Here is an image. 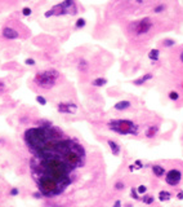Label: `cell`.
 Listing matches in <instances>:
<instances>
[{"label":"cell","instance_id":"ba28073f","mask_svg":"<svg viewBox=\"0 0 183 207\" xmlns=\"http://www.w3.org/2000/svg\"><path fill=\"white\" fill-rule=\"evenodd\" d=\"M3 36L5 39H17L18 38V31H16L12 27H5L3 30Z\"/></svg>","mask_w":183,"mask_h":207},{"label":"cell","instance_id":"d4e9b609","mask_svg":"<svg viewBox=\"0 0 183 207\" xmlns=\"http://www.w3.org/2000/svg\"><path fill=\"white\" fill-rule=\"evenodd\" d=\"M164 9H165V5H164V4H160V5H158V7L155 8L154 12L155 13H160V12H163Z\"/></svg>","mask_w":183,"mask_h":207},{"label":"cell","instance_id":"9c48e42d","mask_svg":"<svg viewBox=\"0 0 183 207\" xmlns=\"http://www.w3.org/2000/svg\"><path fill=\"white\" fill-rule=\"evenodd\" d=\"M107 144H108V146H110V149H111V152H112V154H114V155H119L120 154V145L117 144V142L110 140Z\"/></svg>","mask_w":183,"mask_h":207},{"label":"cell","instance_id":"5bb4252c","mask_svg":"<svg viewBox=\"0 0 183 207\" xmlns=\"http://www.w3.org/2000/svg\"><path fill=\"white\" fill-rule=\"evenodd\" d=\"M170 197H172V194L166 192V190H161L159 193V199L160 201H168V199H170Z\"/></svg>","mask_w":183,"mask_h":207},{"label":"cell","instance_id":"3957f363","mask_svg":"<svg viewBox=\"0 0 183 207\" xmlns=\"http://www.w3.org/2000/svg\"><path fill=\"white\" fill-rule=\"evenodd\" d=\"M108 127L112 131H115L120 135H136L138 132L137 126L132 120L128 119H117V120H111L108 123Z\"/></svg>","mask_w":183,"mask_h":207},{"label":"cell","instance_id":"cb8c5ba5","mask_svg":"<svg viewBox=\"0 0 183 207\" xmlns=\"http://www.w3.org/2000/svg\"><path fill=\"white\" fill-rule=\"evenodd\" d=\"M36 101L40 104V105H45V104H46V100L43 96H36Z\"/></svg>","mask_w":183,"mask_h":207},{"label":"cell","instance_id":"ac0fdd59","mask_svg":"<svg viewBox=\"0 0 183 207\" xmlns=\"http://www.w3.org/2000/svg\"><path fill=\"white\" fill-rule=\"evenodd\" d=\"M143 203H146V205L154 203V197L152 196H143Z\"/></svg>","mask_w":183,"mask_h":207},{"label":"cell","instance_id":"1f68e13d","mask_svg":"<svg viewBox=\"0 0 183 207\" xmlns=\"http://www.w3.org/2000/svg\"><path fill=\"white\" fill-rule=\"evenodd\" d=\"M121 206V202L120 201H116L115 203H114V207H120Z\"/></svg>","mask_w":183,"mask_h":207},{"label":"cell","instance_id":"4dcf8cb0","mask_svg":"<svg viewBox=\"0 0 183 207\" xmlns=\"http://www.w3.org/2000/svg\"><path fill=\"white\" fill-rule=\"evenodd\" d=\"M41 196H43V194H41L40 192H36V193H34V197H35V198H40Z\"/></svg>","mask_w":183,"mask_h":207},{"label":"cell","instance_id":"7402d4cb","mask_svg":"<svg viewBox=\"0 0 183 207\" xmlns=\"http://www.w3.org/2000/svg\"><path fill=\"white\" fill-rule=\"evenodd\" d=\"M147 192V188L145 187V185H139L138 189H137V193L138 194H145Z\"/></svg>","mask_w":183,"mask_h":207},{"label":"cell","instance_id":"83f0119b","mask_svg":"<svg viewBox=\"0 0 183 207\" xmlns=\"http://www.w3.org/2000/svg\"><path fill=\"white\" fill-rule=\"evenodd\" d=\"M132 197L134 198V199H138V193H137V190H136V189H132Z\"/></svg>","mask_w":183,"mask_h":207},{"label":"cell","instance_id":"484cf974","mask_svg":"<svg viewBox=\"0 0 183 207\" xmlns=\"http://www.w3.org/2000/svg\"><path fill=\"white\" fill-rule=\"evenodd\" d=\"M115 189H117V190H121V189H124V184L120 183V181H119V183H116L115 184Z\"/></svg>","mask_w":183,"mask_h":207},{"label":"cell","instance_id":"ffe728a7","mask_svg":"<svg viewBox=\"0 0 183 207\" xmlns=\"http://www.w3.org/2000/svg\"><path fill=\"white\" fill-rule=\"evenodd\" d=\"M169 98H170V100H178V98H179V94H178L177 92H174V91H172V92H169Z\"/></svg>","mask_w":183,"mask_h":207},{"label":"cell","instance_id":"f1b7e54d","mask_svg":"<svg viewBox=\"0 0 183 207\" xmlns=\"http://www.w3.org/2000/svg\"><path fill=\"white\" fill-rule=\"evenodd\" d=\"M18 194V189L17 188H13L12 190H10V196H17Z\"/></svg>","mask_w":183,"mask_h":207},{"label":"cell","instance_id":"44dd1931","mask_svg":"<svg viewBox=\"0 0 183 207\" xmlns=\"http://www.w3.org/2000/svg\"><path fill=\"white\" fill-rule=\"evenodd\" d=\"M164 47H173L174 44H176V42L172 40V39H166V40H164Z\"/></svg>","mask_w":183,"mask_h":207},{"label":"cell","instance_id":"e575fe53","mask_svg":"<svg viewBox=\"0 0 183 207\" xmlns=\"http://www.w3.org/2000/svg\"><path fill=\"white\" fill-rule=\"evenodd\" d=\"M181 60H182V61H183V52H182V54H181Z\"/></svg>","mask_w":183,"mask_h":207},{"label":"cell","instance_id":"836d02e7","mask_svg":"<svg viewBox=\"0 0 183 207\" xmlns=\"http://www.w3.org/2000/svg\"><path fill=\"white\" fill-rule=\"evenodd\" d=\"M136 168H137V167H136V166H134V165H132V166H129V170H130V171L136 170Z\"/></svg>","mask_w":183,"mask_h":207},{"label":"cell","instance_id":"277c9868","mask_svg":"<svg viewBox=\"0 0 183 207\" xmlns=\"http://www.w3.org/2000/svg\"><path fill=\"white\" fill-rule=\"evenodd\" d=\"M58 76H59V73L57 70H46V71L39 73L35 76V83L44 89H50L52 87H54L56 80L58 79Z\"/></svg>","mask_w":183,"mask_h":207},{"label":"cell","instance_id":"5b68a950","mask_svg":"<svg viewBox=\"0 0 183 207\" xmlns=\"http://www.w3.org/2000/svg\"><path fill=\"white\" fill-rule=\"evenodd\" d=\"M130 27H132L134 34H137V35H142V34H147L151 30L152 22H151V20L148 18V17H146V18L139 20V21H137V22H134L132 26H130Z\"/></svg>","mask_w":183,"mask_h":207},{"label":"cell","instance_id":"e0dca14e","mask_svg":"<svg viewBox=\"0 0 183 207\" xmlns=\"http://www.w3.org/2000/svg\"><path fill=\"white\" fill-rule=\"evenodd\" d=\"M79 70H81L82 73H85L86 70H88V62L84 61V60H82V61H80L79 62Z\"/></svg>","mask_w":183,"mask_h":207},{"label":"cell","instance_id":"7c38bea8","mask_svg":"<svg viewBox=\"0 0 183 207\" xmlns=\"http://www.w3.org/2000/svg\"><path fill=\"white\" fill-rule=\"evenodd\" d=\"M152 171H154V174H155L156 176H163L164 172H165L164 167L160 166V165H154V166H152Z\"/></svg>","mask_w":183,"mask_h":207},{"label":"cell","instance_id":"8992f818","mask_svg":"<svg viewBox=\"0 0 183 207\" xmlns=\"http://www.w3.org/2000/svg\"><path fill=\"white\" fill-rule=\"evenodd\" d=\"M182 179V174H181V171H178V170H170L166 174V176H165V181L169 184V185H178L179 184V181Z\"/></svg>","mask_w":183,"mask_h":207},{"label":"cell","instance_id":"4fadbf2b","mask_svg":"<svg viewBox=\"0 0 183 207\" xmlns=\"http://www.w3.org/2000/svg\"><path fill=\"white\" fill-rule=\"evenodd\" d=\"M106 83H107V79H104V78H97V79L93 80L92 84H93L94 87H103Z\"/></svg>","mask_w":183,"mask_h":207},{"label":"cell","instance_id":"9a60e30c","mask_svg":"<svg viewBox=\"0 0 183 207\" xmlns=\"http://www.w3.org/2000/svg\"><path fill=\"white\" fill-rule=\"evenodd\" d=\"M159 54H160V52L158 49H152V51H150V53H148V58L152 60V61H158V60H159Z\"/></svg>","mask_w":183,"mask_h":207},{"label":"cell","instance_id":"d6a6232c","mask_svg":"<svg viewBox=\"0 0 183 207\" xmlns=\"http://www.w3.org/2000/svg\"><path fill=\"white\" fill-rule=\"evenodd\" d=\"M178 198H179V199H183V192L178 193Z\"/></svg>","mask_w":183,"mask_h":207},{"label":"cell","instance_id":"8fae6325","mask_svg":"<svg viewBox=\"0 0 183 207\" xmlns=\"http://www.w3.org/2000/svg\"><path fill=\"white\" fill-rule=\"evenodd\" d=\"M128 107H130V101H120L115 104V109L116 110H126Z\"/></svg>","mask_w":183,"mask_h":207},{"label":"cell","instance_id":"7a4b0ae2","mask_svg":"<svg viewBox=\"0 0 183 207\" xmlns=\"http://www.w3.org/2000/svg\"><path fill=\"white\" fill-rule=\"evenodd\" d=\"M61 135H62V132L53 126H41V127L27 129L25 132V141L27 144L28 149L32 153H36L39 149H41L50 140H53Z\"/></svg>","mask_w":183,"mask_h":207},{"label":"cell","instance_id":"f546056e","mask_svg":"<svg viewBox=\"0 0 183 207\" xmlns=\"http://www.w3.org/2000/svg\"><path fill=\"white\" fill-rule=\"evenodd\" d=\"M136 166H137V168H142V167H143L141 161H136Z\"/></svg>","mask_w":183,"mask_h":207},{"label":"cell","instance_id":"30bf717a","mask_svg":"<svg viewBox=\"0 0 183 207\" xmlns=\"http://www.w3.org/2000/svg\"><path fill=\"white\" fill-rule=\"evenodd\" d=\"M150 79H152V74H146V75H143V76H141L139 79H136L133 82V84H136V85H142L143 83H146L147 80H150Z\"/></svg>","mask_w":183,"mask_h":207},{"label":"cell","instance_id":"603a6c76","mask_svg":"<svg viewBox=\"0 0 183 207\" xmlns=\"http://www.w3.org/2000/svg\"><path fill=\"white\" fill-rule=\"evenodd\" d=\"M31 13H32V11L28 7H26V8H23V9H22V14H23V16H26V17H27V16H30V14H31Z\"/></svg>","mask_w":183,"mask_h":207},{"label":"cell","instance_id":"2e32d148","mask_svg":"<svg viewBox=\"0 0 183 207\" xmlns=\"http://www.w3.org/2000/svg\"><path fill=\"white\" fill-rule=\"evenodd\" d=\"M158 127H154V126H152V127H150L148 129H147V132H146V136L147 137H148V139H152V137H154L155 135H156V132H158Z\"/></svg>","mask_w":183,"mask_h":207},{"label":"cell","instance_id":"4316f807","mask_svg":"<svg viewBox=\"0 0 183 207\" xmlns=\"http://www.w3.org/2000/svg\"><path fill=\"white\" fill-rule=\"evenodd\" d=\"M25 63H26V65H30V66H32V65H35V61H34L32 58H27V60L25 61Z\"/></svg>","mask_w":183,"mask_h":207},{"label":"cell","instance_id":"6da1fadb","mask_svg":"<svg viewBox=\"0 0 183 207\" xmlns=\"http://www.w3.org/2000/svg\"><path fill=\"white\" fill-rule=\"evenodd\" d=\"M71 171L72 168L58 154H53L44 158H35L32 161L34 178H40V176L48 178L56 181L64 189L71 184V179H70Z\"/></svg>","mask_w":183,"mask_h":207},{"label":"cell","instance_id":"d6986e66","mask_svg":"<svg viewBox=\"0 0 183 207\" xmlns=\"http://www.w3.org/2000/svg\"><path fill=\"white\" fill-rule=\"evenodd\" d=\"M75 26H76V29H81V27H84V26H85V20H84V18H79V20L76 21Z\"/></svg>","mask_w":183,"mask_h":207},{"label":"cell","instance_id":"52a82bcc","mask_svg":"<svg viewBox=\"0 0 183 207\" xmlns=\"http://www.w3.org/2000/svg\"><path fill=\"white\" fill-rule=\"evenodd\" d=\"M77 106L75 105V104H58V111H61V113H64V114H74L76 111Z\"/></svg>","mask_w":183,"mask_h":207}]
</instances>
